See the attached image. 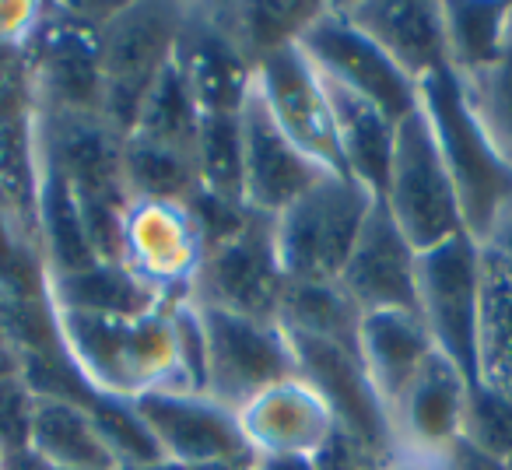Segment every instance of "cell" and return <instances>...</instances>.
<instances>
[{"mask_svg":"<svg viewBox=\"0 0 512 470\" xmlns=\"http://www.w3.org/2000/svg\"><path fill=\"white\" fill-rule=\"evenodd\" d=\"M418 106L425 109L439 155L460 200L463 228L484 243L512 207V158L484 130L467 85L453 71H439L418 85Z\"/></svg>","mask_w":512,"mask_h":470,"instance_id":"cell-1","label":"cell"},{"mask_svg":"<svg viewBox=\"0 0 512 470\" xmlns=\"http://www.w3.org/2000/svg\"><path fill=\"white\" fill-rule=\"evenodd\" d=\"M120 4H39L25 39L39 116H102V25Z\"/></svg>","mask_w":512,"mask_h":470,"instance_id":"cell-2","label":"cell"},{"mask_svg":"<svg viewBox=\"0 0 512 470\" xmlns=\"http://www.w3.org/2000/svg\"><path fill=\"white\" fill-rule=\"evenodd\" d=\"M376 193L351 176H323L274 218L285 281H337Z\"/></svg>","mask_w":512,"mask_h":470,"instance_id":"cell-3","label":"cell"},{"mask_svg":"<svg viewBox=\"0 0 512 470\" xmlns=\"http://www.w3.org/2000/svg\"><path fill=\"white\" fill-rule=\"evenodd\" d=\"M379 204L390 211V218L418 253L435 250L467 232L453 179H449L421 106L397 123V141H393V158Z\"/></svg>","mask_w":512,"mask_h":470,"instance_id":"cell-4","label":"cell"},{"mask_svg":"<svg viewBox=\"0 0 512 470\" xmlns=\"http://www.w3.org/2000/svg\"><path fill=\"white\" fill-rule=\"evenodd\" d=\"M183 4H120L102 25V116L127 134L155 81L172 64Z\"/></svg>","mask_w":512,"mask_h":470,"instance_id":"cell-5","label":"cell"},{"mask_svg":"<svg viewBox=\"0 0 512 470\" xmlns=\"http://www.w3.org/2000/svg\"><path fill=\"white\" fill-rule=\"evenodd\" d=\"M204 323V393L239 414L267 390L299 376L285 330L271 320L200 309Z\"/></svg>","mask_w":512,"mask_h":470,"instance_id":"cell-6","label":"cell"},{"mask_svg":"<svg viewBox=\"0 0 512 470\" xmlns=\"http://www.w3.org/2000/svg\"><path fill=\"white\" fill-rule=\"evenodd\" d=\"M281 292H285V271L274 243V218L249 211L239 232L204 250L190 302L197 309L278 323Z\"/></svg>","mask_w":512,"mask_h":470,"instance_id":"cell-7","label":"cell"},{"mask_svg":"<svg viewBox=\"0 0 512 470\" xmlns=\"http://www.w3.org/2000/svg\"><path fill=\"white\" fill-rule=\"evenodd\" d=\"M477 306H481V243L467 232L418 253V316L435 351L474 383Z\"/></svg>","mask_w":512,"mask_h":470,"instance_id":"cell-8","label":"cell"},{"mask_svg":"<svg viewBox=\"0 0 512 470\" xmlns=\"http://www.w3.org/2000/svg\"><path fill=\"white\" fill-rule=\"evenodd\" d=\"M295 46L323 78L369 99L393 123L418 109V85L362 29H355L337 4H323V11L306 25Z\"/></svg>","mask_w":512,"mask_h":470,"instance_id":"cell-9","label":"cell"},{"mask_svg":"<svg viewBox=\"0 0 512 470\" xmlns=\"http://www.w3.org/2000/svg\"><path fill=\"white\" fill-rule=\"evenodd\" d=\"M256 95L278 123V130L302 151L313 158L323 172L334 176H348L344 172V158L337 148V130L334 113H330L327 88H323L316 67L306 60L299 46H285V50L271 53L264 64L256 67L253 81Z\"/></svg>","mask_w":512,"mask_h":470,"instance_id":"cell-10","label":"cell"},{"mask_svg":"<svg viewBox=\"0 0 512 470\" xmlns=\"http://www.w3.org/2000/svg\"><path fill=\"white\" fill-rule=\"evenodd\" d=\"M288 337V334H285ZM295 351V369L299 379L309 383L330 407L337 428L355 435L379 456L393 460L397 442H393V425L386 404L379 400L376 386L369 383L358 348L337 341H313V337H288Z\"/></svg>","mask_w":512,"mask_h":470,"instance_id":"cell-11","label":"cell"},{"mask_svg":"<svg viewBox=\"0 0 512 470\" xmlns=\"http://www.w3.org/2000/svg\"><path fill=\"white\" fill-rule=\"evenodd\" d=\"M134 404L169 463H253L239 414L207 393L148 390Z\"/></svg>","mask_w":512,"mask_h":470,"instance_id":"cell-12","label":"cell"},{"mask_svg":"<svg viewBox=\"0 0 512 470\" xmlns=\"http://www.w3.org/2000/svg\"><path fill=\"white\" fill-rule=\"evenodd\" d=\"M204 243L183 204H130L123 264L158 295L162 306L190 302Z\"/></svg>","mask_w":512,"mask_h":470,"instance_id":"cell-13","label":"cell"},{"mask_svg":"<svg viewBox=\"0 0 512 470\" xmlns=\"http://www.w3.org/2000/svg\"><path fill=\"white\" fill-rule=\"evenodd\" d=\"M337 285L362 316L418 313V250L407 243V235L379 204V197L351 246Z\"/></svg>","mask_w":512,"mask_h":470,"instance_id":"cell-14","label":"cell"},{"mask_svg":"<svg viewBox=\"0 0 512 470\" xmlns=\"http://www.w3.org/2000/svg\"><path fill=\"white\" fill-rule=\"evenodd\" d=\"M172 64L183 74L186 88L204 116L242 113L249 92H253L256 67L218 29L207 4H183V25H179Z\"/></svg>","mask_w":512,"mask_h":470,"instance_id":"cell-15","label":"cell"},{"mask_svg":"<svg viewBox=\"0 0 512 470\" xmlns=\"http://www.w3.org/2000/svg\"><path fill=\"white\" fill-rule=\"evenodd\" d=\"M242 123V179H246V207L267 218H278L288 204L302 197L313 183H320L323 172L313 158H306L285 134L271 113L264 109L256 88L249 92L246 106L239 113Z\"/></svg>","mask_w":512,"mask_h":470,"instance_id":"cell-16","label":"cell"},{"mask_svg":"<svg viewBox=\"0 0 512 470\" xmlns=\"http://www.w3.org/2000/svg\"><path fill=\"white\" fill-rule=\"evenodd\" d=\"M414 85L446 71L442 4L435 0H344L337 4Z\"/></svg>","mask_w":512,"mask_h":470,"instance_id":"cell-17","label":"cell"},{"mask_svg":"<svg viewBox=\"0 0 512 470\" xmlns=\"http://www.w3.org/2000/svg\"><path fill=\"white\" fill-rule=\"evenodd\" d=\"M470 379L456 369L449 358L435 351L414 383L400 393L390 407L393 442L397 456H425L435 460L463 428V407H467Z\"/></svg>","mask_w":512,"mask_h":470,"instance_id":"cell-18","label":"cell"},{"mask_svg":"<svg viewBox=\"0 0 512 470\" xmlns=\"http://www.w3.org/2000/svg\"><path fill=\"white\" fill-rule=\"evenodd\" d=\"M239 425L253 456H313L330 439L337 421L320 393L295 376L242 407Z\"/></svg>","mask_w":512,"mask_h":470,"instance_id":"cell-19","label":"cell"},{"mask_svg":"<svg viewBox=\"0 0 512 470\" xmlns=\"http://www.w3.org/2000/svg\"><path fill=\"white\" fill-rule=\"evenodd\" d=\"M435 355V344L428 337L418 313H369L358 327V358H362L369 383L376 386L379 400L390 407L400 393L414 383L425 362Z\"/></svg>","mask_w":512,"mask_h":470,"instance_id":"cell-20","label":"cell"},{"mask_svg":"<svg viewBox=\"0 0 512 470\" xmlns=\"http://www.w3.org/2000/svg\"><path fill=\"white\" fill-rule=\"evenodd\" d=\"M320 81H323V88H327L330 113H334L337 148H341V158H344V172L379 197L386 183V169H390V158H393L397 123L379 106H372L362 95L348 92V88L337 85V81L323 78V74H320Z\"/></svg>","mask_w":512,"mask_h":470,"instance_id":"cell-21","label":"cell"},{"mask_svg":"<svg viewBox=\"0 0 512 470\" xmlns=\"http://www.w3.org/2000/svg\"><path fill=\"white\" fill-rule=\"evenodd\" d=\"M29 449L50 470H120L85 404L32 393Z\"/></svg>","mask_w":512,"mask_h":470,"instance_id":"cell-22","label":"cell"},{"mask_svg":"<svg viewBox=\"0 0 512 470\" xmlns=\"http://www.w3.org/2000/svg\"><path fill=\"white\" fill-rule=\"evenodd\" d=\"M43 158V151H39ZM36 246L43 260V274L50 278H67L85 267L99 264L88 239L85 218L74 200L67 179L43 158L39 165V193H36Z\"/></svg>","mask_w":512,"mask_h":470,"instance_id":"cell-23","label":"cell"},{"mask_svg":"<svg viewBox=\"0 0 512 470\" xmlns=\"http://www.w3.org/2000/svg\"><path fill=\"white\" fill-rule=\"evenodd\" d=\"M46 299H50L53 309L123 316V320H137V316L162 309L158 295L127 264H106V260L78 274H67V278H50L46 281Z\"/></svg>","mask_w":512,"mask_h":470,"instance_id":"cell-24","label":"cell"},{"mask_svg":"<svg viewBox=\"0 0 512 470\" xmlns=\"http://www.w3.org/2000/svg\"><path fill=\"white\" fill-rule=\"evenodd\" d=\"M474 383L512 397V271L481 246V306H477Z\"/></svg>","mask_w":512,"mask_h":470,"instance_id":"cell-25","label":"cell"},{"mask_svg":"<svg viewBox=\"0 0 512 470\" xmlns=\"http://www.w3.org/2000/svg\"><path fill=\"white\" fill-rule=\"evenodd\" d=\"M218 29L239 46V53L253 67L264 64L271 53L299 43L306 25L323 11V4H299V0H256V4H207Z\"/></svg>","mask_w":512,"mask_h":470,"instance_id":"cell-26","label":"cell"},{"mask_svg":"<svg viewBox=\"0 0 512 470\" xmlns=\"http://www.w3.org/2000/svg\"><path fill=\"white\" fill-rule=\"evenodd\" d=\"M509 4L502 0H446L442 4V39L446 64L460 81H474L502 57Z\"/></svg>","mask_w":512,"mask_h":470,"instance_id":"cell-27","label":"cell"},{"mask_svg":"<svg viewBox=\"0 0 512 470\" xmlns=\"http://www.w3.org/2000/svg\"><path fill=\"white\" fill-rule=\"evenodd\" d=\"M278 327L288 337H313V341H337L358 348L362 313L351 306L337 281H285Z\"/></svg>","mask_w":512,"mask_h":470,"instance_id":"cell-28","label":"cell"},{"mask_svg":"<svg viewBox=\"0 0 512 470\" xmlns=\"http://www.w3.org/2000/svg\"><path fill=\"white\" fill-rule=\"evenodd\" d=\"M123 183L130 204H186L200 190L193 155L144 137H123Z\"/></svg>","mask_w":512,"mask_h":470,"instance_id":"cell-29","label":"cell"},{"mask_svg":"<svg viewBox=\"0 0 512 470\" xmlns=\"http://www.w3.org/2000/svg\"><path fill=\"white\" fill-rule=\"evenodd\" d=\"M200 123H204V113H200L197 99L190 95L176 64H169L162 71V78L155 81V88L148 92V99L141 102L134 127L127 134L193 155L197 151Z\"/></svg>","mask_w":512,"mask_h":470,"instance_id":"cell-30","label":"cell"},{"mask_svg":"<svg viewBox=\"0 0 512 470\" xmlns=\"http://www.w3.org/2000/svg\"><path fill=\"white\" fill-rule=\"evenodd\" d=\"M197 179L200 190L228 204L246 207V179H242V123L235 116H204L197 137Z\"/></svg>","mask_w":512,"mask_h":470,"instance_id":"cell-31","label":"cell"},{"mask_svg":"<svg viewBox=\"0 0 512 470\" xmlns=\"http://www.w3.org/2000/svg\"><path fill=\"white\" fill-rule=\"evenodd\" d=\"M81 404H85V411L92 414L95 428H99V435L106 439V446L113 449L120 470H144V467H155V463L165 460L162 449H158V442L151 439L148 425H144V418L137 414V404L130 397L88 390Z\"/></svg>","mask_w":512,"mask_h":470,"instance_id":"cell-32","label":"cell"},{"mask_svg":"<svg viewBox=\"0 0 512 470\" xmlns=\"http://www.w3.org/2000/svg\"><path fill=\"white\" fill-rule=\"evenodd\" d=\"M467 95L481 116L484 130L495 137V144L512 158V4H509V29H505L502 57L474 81H463Z\"/></svg>","mask_w":512,"mask_h":470,"instance_id":"cell-33","label":"cell"},{"mask_svg":"<svg viewBox=\"0 0 512 470\" xmlns=\"http://www.w3.org/2000/svg\"><path fill=\"white\" fill-rule=\"evenodd\" d=\"M460 435L481 446L484 453L505 460L512 453V397L491 390V386L470 383Z\"/></svg>","mask_w":512,"mask_h":470,"instance_id":"cell-34","label":"cell"},{"mask_svg":"<svg viewBox=\"0 0 512 470\" xmlns=\"http://www.w3.org/2000/svg\"><path fill=\"white\" fill-rule=\"evenodd\" d=\"M29 421H32V390L25 386L22 372L0 383V446L29 449Z\"/></svg>","mask_w":512,"mask_h":470,"instance_id":"cell-35","label":"cell"},{"mask_svg":"<svg viewBox=\"0 0 512 470\" xmlns=\"http://www.w3.org/2000/svg\"><path fill=\"white\" fill-rule=\"evenodd\" d=\"M390 460L358 442L355 435L334 428L330 439L313 453V470H386Z\"/></svg>","mask_w":512,"mask_h":470,"instance_id":"cell-36","label":"cell"},{"mask_svg":"<svg viewBox=\"0 0 512 470\" xmlns=\"http://www.w3.org/2000/svg\"><path fill=\"white\" fill-rule=\"evenodd\" d=\"M435 463H439L442 470H505V460L484 453L481 446H474V442L463 439V435H456V439L435 456Z\"/></svg>","mask_w":512,"mask_h":470,"instance_id":"cell-37","label":"cell"},{"mask_svg":"<svg viewBox=\"0 0 512 470\" xmlns=\"http://www.w3.org/2000/svg\"><path fill=\"white\" fill-rule=\"evenodd\" d=\"M481 246H488V250L512 271V207L502 214V218H498V225L491 228V235L484 239Z\"/></svg>","mask_w":512,"mask_h":470,"instance_id":"cell-38","label":"cell"},{"mask_svg":"<svg viewBox=\"0 0 512 470\" xmlns=\"http://www.w3.org/2000/svg\"><path fill=\"white\" fill-rule=\"evenodd\" d=\"M253 470H313V456H274L256 453Z\"/></svg>","mask_w":512,"mask_h":470,"instance_id":"cell-39","label":"cell"},{"mask_svg":"<svg viewBox=\"0 0 512 470\" xmlns=\"http://www.w3.org/2000/svg\"><path fill=\"white\" fill-rule=\"evenodd\" d=\"M4 470H50L43 460H39L32 449H11L8 453V463H4Z\"/></svg>","mask_w":512,"mask_h":470,"instance_id":"cell-40","label":"cell"},{"mask_svg":"<svg viewBox=\"0 0 512 470\" xmlns=\"http://www.w3.org/2000/svg\"><path fill=\"white\" fill-rule=\"evenodd\" d=\"M386 470H442V467L435 460H425V456H404L400 453V456H393Z\"/></svg>","mask_w":512,"mask_h":470,"instance_id":"cell-41","label":"cell"},{"mask_svg":"<svg viewBox=\"0 0 512 470\" xmlns=\"http://www.w3.org/2000/svg\"><path fill=\"white\" fill-rule=\"evenodd\" d=\"M4 463H8V453H4V446H0V470H4Z\"/></svg>","mask_w":512,"mask_h":470,"instance_id":"cell-42","label":"cell"},{"mask_svg":"<svg viewBox=\"0 0 512 470\" xmlns=\"http://www.w3.org/2000/svg\"><path fill=\"white\" fill-rule=\"evenodd\" d=\"M505 470H512V453H509V456H505Z\"/></svg>","mask_w":512,"mask_h":470,"instance_id":"cell-43","label":"cell"}]
</instances>
